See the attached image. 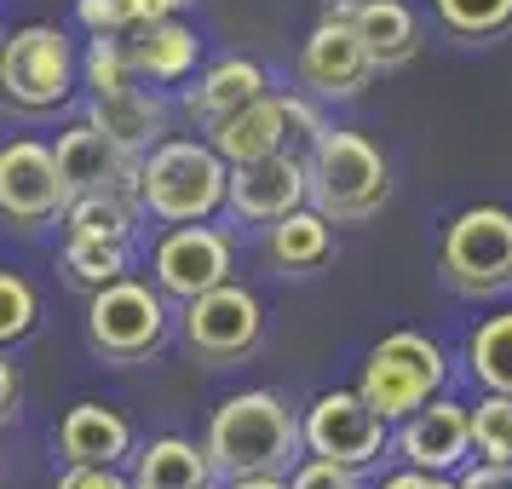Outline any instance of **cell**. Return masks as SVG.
<instances>
[{
    "label": "cell",
    "instance_id": "cell-4",
    "mask_svg": "<svg viewBox=\"0 0 512 489\" xmlns=\"http://www.w3.org/2000/svg\"><path fill=\"white\" fill-rule=\"evenodd\" d=\"M443 380H449V363H443L438 340H426V334H415V328H403V334H386V340L369 351L363 380H357V397L392 426V420L415 415L426 397H438Z\"/></svg>",
    "mask_w": 512,
    "mask_h": 489
},
{
    "label": "cell",
    "instance_id": "cell-27",
    "mask_svg": "<svg viewBox=\"0 0 512 489\" xmlns=\"http://www.w3.org/2000/svg\"><path fill=\"white\" fill-rule=\"evenodd\" d=\"M438 6V24L461 41H489L512 29V0H432Z\"/></svg>",
    "mask_w": 512,
    "mask_h": 489
},
{
    "label": "cell",
    "instance_id": "cell-5",
    "mask_svg": "<svg viewBox=\"0 0 512 489\" xmlns=\"http://www.w3.org/2000/svg\"><path fill=\"white\" fill-rule=\"evenodd\" d=\"M443 282L466 300H489L512 288V213L507 208H466L443 231Z\"/></svg>",
    "mask_w": 512,
    "mask_h": 489
},
{
    "label": "cell",
    "instance_id": "cell-30",
    "mask_svg": "<svg viewBox=\"0 0 512 489\" xmlns=\"http://www.w3.org/2000/svg\"><path fill=\"white\" fill-rule=\"evenodd\" d=\"M133 70H127V52H121V35H93V47H87V87L98 93H116L127 87Z\"/></svg>",
    "mask_w": 512,
    "mask_h": 489
},
{
    "label": "cell",
    "instance_id": "cell-28",
    "mask_svg": "<svg viewBox=\"0 0 512 489\" xmlns=\"http://www.w3.org/2000/svg\"><path fill=\"white\" fill-rule=\"evenodd\" d=\"M472 420V449L484 461H512V397L507 392H489L478 409H466Z\"/></svg>",
    "mask_w": 512,
    "mask_h": 489
},
{
    "label": "cell",
    "instance_id": "cell-32",
    "mask_svg": "<svg viewBox=\"0 0 512 489\" xmlns=\"http://www.w3.org/2000/svg\"><path fill=\"white\" fill-rule=\"evenodd\" d=\"M288 489H363V478H357V466L305 461V466H294V478H288Z\"/></svg>",
    "mask_w": 512,
    "mask_h": 489
},
{
    "label": "cell",
    "instance_id": "cell-2",
    "mask_svg": "<svg viewBox=\"0 0 512 489\" xmlns=\"http://www.w3.org/2000/svg\"><path fill=\"white\" fill-rule=\"evenodd\" d=\"M133 196L150 219L162 225H196L213 208H225V162L213 144L196 139H162L150 156H139Z\"/></svg>",
    "mask_w": 512,
    "mask_h": 489
},
{
    "label": "cell",
    "instance_id": "cell-20",
    "mask_svg": "<svg viewBox=\"0 0 512 489\" xmlns=\"http://www.w3.org/2000/svg\"><path fill=\"white\" fill-rule=\"evenodd\" d=\"M351 29L363 35L374 70H403L409 58L420 52V29H415V12L403 0H357L351 12Z\"/></svg>",
    "mask_w": 512,
    "mask_h": 489
},
{
    "label": "cell",
    "instance_id": "cell-39",
    "mask_svg": "<svg viewBox=\"0 0 512 489\" xmlns=\"http://www.w3.org/2000/svg\"><path fill=\"white\" fill-rule=\"evenodd\" d=\"M231 489H288V478H271V472L265 478H231Z\"/></svg>",
    "mask_w": 512,
    "mask_h": 489
},
{
    "label": "cell",
    "instance_id": "cell-8",
    "mask_svg": "<svg viewBox=\"0 0 512 489\" xmlns=\"http://www.w3.org/2000/svg\"><path fill=\"white\" fill-rule=\"evenodd\" d=\"M259 334H265V311L231 277L219 282V288H208V294L185 300V340L202 363H236V357H248L259 346Z\"/></svg>",
    "mask_w": 512,
    "mask_h": 489
},
{
    "label": "cell",
    "instance_id": "cell-23",
    "mask_svg": "<svg viewBox=\"0 0 512 489\" xmlns=\"http://www.w3.org/2000/svg\"><path fill=\"white\" fill-rule=\"evenodd\" d=\"M328 248H334V236H328V219L317 208H294L271 219V236H265V254L277 271H311V265H323Z\"/></svg>",
    "mask_w": 512,
    "mask_h": 489
},
{
    "label": "cell",
    "instance_id": "cell-24",
    "mask_svg": "<svg viewBox=\"0 0 512 489\" xmlns=\"http://www.w3.org/2000/svg\"><path fill=\"white\" fill-rule=\"evenodd\" d=\"M64 225H70V236L127 242L133 236V202H127V190H81L64 202Z\"/></svg>",
    "mask_w": 512,
    "mask_h": 489
},
{
    "label": "cell",
    "instance_id": "cell-12",
    "mask_svg": "<svg viewBox=\"0 0 512 489\" xmlns=\"http://www.w3.org/2000/svg\"><path fill=\"white\" fill-rule=\"evenodd\" d=\"M225 202H231L236 219L271 225L282 213L305 208V162H294L288 150H277V156H259V162L225 167Z\"/></svg>",
    "mask_w": 512,
    "mask_h": 489
},
{
    "label": "cell",
    "instance_id": "cell-35",
    "mask_svg": "<svg viewBox=\"0 0 512 489\" xmlns=\"http://www.w3.org/2000/svg\"><path fill=\"white\" fill-rule=\"evenodd\" d=\"M455 489H512V461H478V466H466L461 478H455Z\"/></svg>",
    "mask_w": 512,
    "mask_h": 489
},
{
    "label": "cell",
    "instance_id": "cell-33",
    "mask_svg": "<svg viewBox=\"0 0 512 489\" xmlns=\"http://www.w3.org/2000/svg\"><path fill=\"white\" fill-rule=\"evenodd\" d=\"M75 18H81L87 35H121V29H127L121 0H75Z\"/></svg>",
    "mask_w": 512,
    "mask_h": 489
},
{
    "label": "cell",
    "instance_id": "cell-6",
    "mask_svg": "<svg viewBox=\"0 0 512 489\" xmlns=\"http://www.w3.org/2000/svg\"><path fill=\"white\" fill-rule=\"evenodd\" d=\"M87 340H93V351L104 363H144L167 340L162 288L133 282V277H116V282H104V288H93Z\"/></svg>",
    "mask_w": 512,
    "mask_h": 489
},
{
    "label": "cell",
    "instance_id": "cell-11",
    "mask_svg": "<svg viewBox=\"0 0 512 489\" xmlns=\"http://www.w3.org/2000/svg\"><path fill=\"white\" fill-rule=\"evenodd\" d=\"M64 179H58V162H52L47 144L18 139L0 150V213L18 225V231H35L64 213Z\"/></svg>",
    "mask_w": 512,
    "mask_h": 489
},
{
    "label": "cell",
    "instance_id": "cell-15",
    "mask_svg": "<svg viewBox=\"0 0 512 489\" xmlns=\"http://www.w3.org/2000/svg\"><path fill=\"white\" fill-rule=\"evenodd\" d=\"M397 449H403V461L420 466V472H455V466L472 455V420H466L461 403L426 397L415 415H403Z\"/></svg>",
    "mask_w": 512,
    "mask_h": 489
},
{
    "label": "cell",
    "instance_id": "cell-26",
    "mask_svg": "<svg viewBox=\"0 0 512 489\" xmlns=\"http://www.w3.org/2000/svg\"><path fill=\"white\" fill-rule=\"evenodd\" d=\"M472 374L484 380V392L512 397V311L489 317V323L472 334Z\"/></svg>",
    "mask_w": 512,
    "mask_h": 489
},
{
    "label": "cell",
    "instance_id": "cell-10",
    "mask_svg": "<svg viewBox=\"0 0 512 489\" xmlns=\"http://www.w3.org/2000/svg\"><path fill=\"white\" fill-rule=\"evenodd\" d=\"M156 288L173 294V300H196L219 282L231 277V236L213 231V225H173V231L156 242Z\"/></svg>",
    "mask_w": 512,
    "mask_h": 489
},
{
    "label": "cell",
    "instance_id": "cell-29",
    "mask_svg": "<svg viewBox=\"0 0 512 489\" xmlns=\"http://www.w3.org/2000/svg\"><path fill=\"white\" fill-rule=\"evenodd\" d=\"M41 323V300H35V288H29L18 271H0V351L29 340Z\"/></svg>",
    "mask_w": 512,
    "mask_h": 489
},
{
    "label": "cell",
    "instance_id": "cell-36",
    "mask_svg": "<svg viewBox=\"0 0 512 489\" xmlns=\"http://www.w3.org/2000/svg\"><path fill=\"white\" fill-rule=\"evenodd\" d=\"M179 6H190V0H121L127 29H133V24H156V18H173Z\"/></svg>",
    "mask_w": 512,
    "mask_h": 489
},
{
    "label": "cell",
    "instance_id": "cell-34",
    "mask_svg": "<svg viewBox=\"0 0 512 489\" xmlns=\"http://www.w3.org/2000/svg\"><path fill=\"white\" fill-rule=\"evenodd\" d=\"M58 489H133V478H121L116 466H70Z\"/></svg>",
    "mask_w": 512,
    "mask_h": 489
},
{
    "label": "cell",
    "instance_id": "cell-14",
    "mask_svg": "<svg viewBox=\"0 0 512 489\" xmlns=\"http://www.w3.org/2000/svg\"><path fill=\"white\" fill-rule=\"evenodd\" d=\"M52 162H58L64 196H81V190H133V179H139V156L121 150L93 121H75L70 133L58 139Z\"/></svg>",
    "mask_w": 512,
    "mask_h": 489
},
{
    "label": "cell",
    "instance_id": "cell-25",
    "mask_svg": "<svg viewBox=\"0 0 512 489\" xmlns=\"http://www.w3.org/2000/svg\"><path fill=\"white\" fill-rule=\"evenodd\" d=\"M64 271L81 288H104V282L127 277V242H110V236H70L64 242Z\"/></svg>",
    "mask_w": 512,
    "mask_h": 489
},
{
    "label": "cell",
    "instance_id": "cell-16",
    "mask_svg": "<svg viewBox=\"0 0 512 489\" xmlns=\"http://www.w3.org/2000/svg\"><path fill=\"white\" fill-rule=\"evenodd\" d=\"M58 455L64 466H121L133 455V426L104 403H75L58 426Z\"/></svg>",
    "mask_w": 512,
    "mask_h": 489
},
{
    "label": "cell",
    "instance_id": "cell-40",
    "mask_svg": "<svg viewBox=\"0 0 512 489\" xmlns=\"http://www.w3.org/2000/svg\"><path fill=\"white\" fill-rule=\"evenodd\" d=\"M0 47H6V29H0Z\"/></svg>",
    "mask_w": 512,
    "mask_h": 489
},
{
    "label": "cell",
    "instance_id": "cell-7",
    "mask_svg": "<svg viewBox=\"0 0 512 489\" xmlns=\"http://www.w3.org/2000/svg\"><path fill=\"white\" fill-rule=\"evenodd\" d=\"M0 93L12 110H58L75 93V52L64 41V29L52 24H24L18 35H6L0 47Z\"/></svg>",
    "mask_w": 512,
    "mask_h": 489
},
{
    "label": "cell",
    "instance_id": "cell-13",
    "mask_svg": "<svg viewBox=\"0 0 512 489\" xmlns=\"http://www.w3.org/2000/svg\"><path fill=\"white\" fill-rule=\"evenodd\" d=\"M374 75V58L363 47V35L346 24V18H323V24L305 35L300 47V81L317 98H351L363 93Z\"/></svg>",
    "mask_w": 512,
    "mask_h": 489
},
{
    "label": "cell",
    "instance_id": "cell-21",
    "mask_svg": "<svg viewBox=\"0 0 512 489\" xmlns=\"http://www.w3.org/2000/svg\"><path fill=\"white\" fill-rule=\"evenodd\" d=\"M265 87H271V81H265V70H259L254 58H225V64H213V70L185 93V110L202 121V127H213L219 116L242 110V104L259 98Z\"/></svg>",
    "mask_w": 512,
    "mask_h": 489
},
{
    "label": "cell",
    "instance_id": "cell-18",
    "mask_svg": "<svg viewBox=\"0 0 512 489\" xmlns=\"http://www.w3.org/2000/svg\"><path fill=\"white\" fill-rule=\"evenodd\" d=\"M208 133H213L208 144L219 150V162H225V167L277 156V150H282V98H271V93L248 98L242 110H231V116L213 121Z\"/></svg>",
    "mask_w": 512,
    "mask_h": 489
},
{
    "label": "cell",
    "instance_id": "cell-1",
    "mask_svg": "<svg viewBox=\"0 0 512 489\" xmlns=\"http://www.w3.org/2000/svg\"><path fill=\"white\" fill-rule=\"evenodd\" d=\"M208 461L219 478H282L300 461V415L277 392H236L208 420Z\"/></svg>",
    "mask_w": 512,
    "mask_h": 489
},
{
    "label": "cell",
    "instance_id": "cell-9",
    "mask_svg": "<svg viewBox=\"0 0 512 489\" xmlns=\"http://www.w3.org/2000/svg\"><path fill=\"white\" fill-rule=\"evenodd\" d=\"M300 443L317 461L357 466V472H363V466L380 461V449H386V420L374 415L357 392H323L300 420Z\"/></svg>",
    "mask_w": 512,
    "mask_h": 489
},
{
    "label": "cell",
    "instance_id": "cell-37",
    "mask_svg": "<svg viewBox=\"0 0 512 489\" xmlns=\"http://www.w3.org/2000/svg\"><path fill=\"white\" fill-rule=\"evenodd\" d=\"M380 489H455V484H449V472H420V466H409V472L386 478Z\"/></svg>",
    "mask_w": 512,
    "mask_h": 489
},
{
    "label": "cell",
    "instance_id": "cell-17",
    "mask_svg": "<svg viewBox=\"0 0 512 489\" xmlns=\"http://www.w3.org/2000/svg\"><path fill=\"white\" fill-rule=\"evenodd\" d=\"M127 52V70L150 75V81H185L202 58V41L196 29L179 24V18H156V24H133V41H121Z\"/></svg>",
    "mask_w": 512,
    "mask_h": 489
},
{
    "label": "cell",
    "instance_id": "cell-38",
    "mask_svg": "<svg viewBox=\"0 0 512 489\" xmlns=\"http://www.w3.org/2000/svg\"><path fill=\"white\" fill-rule=\"evenodd\" d=\"M18 392H24V386H18V369H12L6 351H0V426L18 415Z\"/></svg>",
    "mask_w": 512,
    "mask_h": 489
},
{
    "label": "cell",
    "instance_id": "cell-3",
    "mask_svg": "<svg viewBox=\"0 0 512 489\" xmlns=\"http://www.w3.org/2000/svg\"><path fill=\"white\" fill-rule=\"evenodd\" d=\"M392 179L386 162L363 133H334L323 127L317 150L305 156V202L323 213L328 225H351V219H369L386 208Z\"/></svg>",
    "mask_w": 512,
    "mask_h": 489
},
{
    "label": "cell",
    "instance_id": "cell-19",
    "mask_svg": "<svg viewBox=\"0 0 512 489\" xmlns=\"http://www.w3.org/2000/svg\"><path fill=\"white\" fill-rule=\"evenodd\" d=\"M93 127H104L110 139L121 144V150H133V156H144L150 144H162L167 133V110L156 93H139L133 81L127 87H116V93H98L93 98Z\"/></svg>",
    "mask_w": 512,
    "mask_h": 489
},
{
    "label": "cell",
    "instance_id": "cell-31",
    "mask_svg": "<svg viewBox=\"0 0 512 489\" xmlns=\"http://www.w3.org/2000/svg\"><path fill=\"white\" fill-rule=\"evenodd\" d=\"M317 139H323V116H317L305 98H282V150H288L294 162H305V156L317 150Z\"/></svg>",
    "mask_w": 512,
    "mask_h": 489
},
{
    "label": "cell",
    "instance_id": "cell-22",
    "mask_svg": "<svg viewBox=\"0 0 512 489\" xmlns=\"http://www.w3.org/2000/svg\"><path fill=\"white\" fill-rule=\"evenodd\" d=\"M213 461L208 449H196L190 438H156L139 449V472L133 489H213Z\"/></svg>",
    "mask_w": 512,
    "mask_h": 489
}]
</instances>
